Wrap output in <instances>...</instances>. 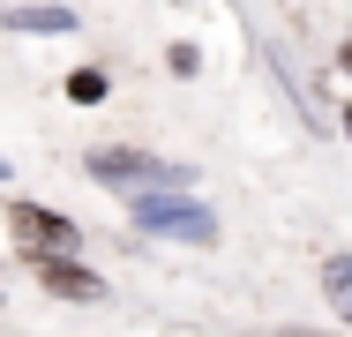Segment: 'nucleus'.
<instances>
[{"mask_svg":"<svg viewBox=\"0 0 352 337\" xmlns=\"http://www.w3.org/2000/svg\"><path fill=\"white\" fill-rule=\"evenodd\" d=\"M128 217H135V232H157V240L217 248V217H210V202H195L188 188H135V195H128Z\"/></svg>","mask_w":352,"mask_h":337,"instance_id":"f257e3e1","label":"nucleus"},{"mask_svg":"<svg viewBox=\"0 0 352 337\" xmlns=\"http://www.w3.org/2000/svg\"><path fill=\"white\" fill-rule=\"evenodd\" d=\"M90 165V180H105V188H188L195 173L188 165H165V157H142V150H128V142H105V150H90L82 157Z\"/></svg>","mask_w":352,"mask_h":337,"instance_id":"f03ea898","label":"nucleus"},{"mask_svg":"<svg viewBox=\"0 0 352 337\" xmlns=\"http://www.w3.org/2000/svg\"><path fill=\"white\" fill-rule=\"evenodd\" d=\"M0 30H23V38H68V30H82V15L60 8V0H38V8H8Z\"/></svg>","mask_w":352,"mask_h":337,"instance_id":"39448f33","label":"nucleus"},{"mask_svg":"<svg viewBox=\"0 0 352 337\" xmlns=\"http://www.w3.org/2000/svg\"><path fill=\"white\" fill-rule=\"evenodd\" d=\"M270 337H338V330H300V323H285V330H270Z\"/></svg>","mask_w":352,"mask_h":337,"instance_id":"1a4fd4ad","label":"nucleus"},{"mask_svg":"<svg viewBox=\"0 0 352 337\" xmlns=\"http://www.w3.org/2000/svg\"><path fill=\"white\" fill-rule=\"evenodd\" d=\"M8 232L23 255H60V248H82V225L45 210V202H8Z\"/></svg>","mask_w":352,"mask_h":337,"instance_id":"7ed1b4c3","label":"nucleus"},{"mask_svg":"<svg viewBox=\"0 0 352 337\" xmlns=\"http://www.w3.org/2000/svg\"><path fill=\"white\" fill-rule=\"evenodd\" d=\"M165 67H173V75H180V83H188V75H195V67H203V53H195V45H173V53H165Z\"/></svg>","mask_w":352,"mask_h":337,"instance_id":"6e6552de","label":"nucleus"},{"mask_svg":"<svg viewBox=\"0 0 352 337\" xmlns=\"http://www.w3.org/2000/svg\"><path fill=\"white\" fill-rule=\"evenodd\" d=\"M30 270H38V285H45L53 300H105V277L82 270L68 248H60V255H30Z\"/></svg>","mask_w":352,"mask_h":337,"instance_id":"20e7f679","label":"nucleus"},{"mask_svg":"<svg viewBox=\"0 0 352 337\" xmlns=\"http://www.w3.org/2000/svg\"><path fill=\"white\" fill-rule=\"evenodd\" d=\"M322 285L338 292V307L352 315V255H330V263H322Z\"/></svg>","mask_w":352,"mask_h":337,"instance_id":"0eeeda50","label":"nucleus"},{"mask_svg":"<svg viewBox=\"0 0 352 337\" xmlns=\"http://www.w3.org/2000/svg\"><path fill=\"white\" fill-rule=\"evenodd\" d=\"M0 180H8V157H0Z\"/></svg>","mask_w":352,"mask_h":337,"instance_id":"9b49d317","label":"nucleus"},{"mask_svg":"<svg viewBox=\"0 0 352 337\" xmlns=\"http://www.w3.org/2000/svg\"><path fill=\"white\" fill-rule=\"evenodd\" d=\"M60 90H68V105H105V98H113V83H105V67H75V75L60 83Z\"/></svg>","mask_w":352,"mask_h":337,"instance_id":"423d86ee","label":"nucleus"},{"mask_svg":"<svg viewBox=\"0 0 352 337\" xmlns=\"http://www.w3.org/2000/svg\"><path fill=\"white\" fill-rule=\"evenodd\" d=\"M345 135H352V105H345Z\"/></svg>","mask_w":352,"mask_h":337,"instance_id":"9d476101","label":"nucleus"},{"mask_svg":"<svg viewBox=\"0 0 352 337\" xmlns=\"http://www.w3.org/2000/svg\"><path fill=\"white\" fill-rule=\"evenodd\" d=\"M345 67H352V45H345Z\"/></svg>","mask_w":352,"mask_h":337,"instance_id":"f8f14e48","label":"nucleus"}]
</instances>
